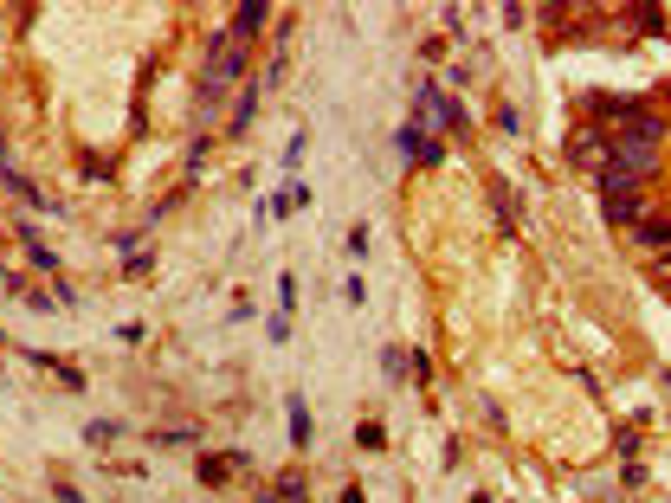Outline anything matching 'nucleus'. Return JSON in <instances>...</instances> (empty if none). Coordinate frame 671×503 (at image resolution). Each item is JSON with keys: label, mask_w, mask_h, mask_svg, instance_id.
<instances>
[{"label": "nucleus", "mask_w": 671, "mask_h": 503, "mask_svg": "<svg viewBox=\"0 0 671 503\" xmlns=\"http://www.w3.org/2000/svg\"><path fill=\"white\" fill-rule=\"evenodd\" d=\"M252 503H278V497H272V491H265V497H252Z\"/></svg>", "instance_id": "31"}, {"label": "nucleus", "mask_w": 671, "mask_h": 503, "mask_svg": "<svg viewBox=\"0 0 671 503\" xmlns=\"http://www.w3.org/2000/svg\"><path fill=\"white\" fill-rule=\"evenodd\" d=\"M368 245H374V233H368V227H348V239H342L348 259H368Z\"/></svg>", "instance_id": "19"}, {"label": "nucleus", "mask_w": 671, "mask_h": 503, "mask_svg": "<svg viewBox=\"0 0 671 503\" xmlns=\"http://www.w3.org/2000/svg\"><path fill=\"white\" fill-rule=\"evenodd\" d=\"M665 394H671V375H665Z\"/></svg>", "instance_id": "33"}, {"label": "nucleus", "mask_w": 671, "mask_h": 503, "mask_svg": "<svg viewBox=\"0 0 671 503\" xmlns=\"http://www.w3.org/2000/svg\"><path fill=\"white\" fill-rule=\"evenodd\" d=\"M613 136H620V143H646V149H659L665 117H659V110H633V117H626L620 129H613Z\"/></svg>", "instance_id": "3"}, {"label": "nucleus", "mask_w": 671, "mask_h": 503, "mask_svg": "<svg viewBox=\"0 0 671 503\" xmlns=\"http://www.w3.org/2000/svg\"><path fill=\"white\" fill-rule=\"evenodd\" d=\"M304 207H310V187L304 181H284L272 201H265V219H290V213H304Z\"/></svg>", "instance_id": "6"}, {"label": "nucleus", "mask_w": 671, "mask_h": 503, "mask_svg": "<svg viewBox=\"0 0 671 503\" xmlns=\"http://www.w3.org/2000/svg\"><path fill=\"white\" fill-rule=\"evenodd\" d=\"M246 465H252V452H239V445H226V452H207V458H200V484L220 491L233 471H246Z\"/></svg>", "instance_id": "2"}, {"label": "nucleus", "mask_w": 671, "mask_h": 503, "mask_svg": "<svg viewBox=\"0 0 671 503\" xmlns=\"http://www.w3.org/2000/svg\"><path fill=\"white\" fill-rule=\"evenodd\" d=\"M20 239H26V265H33V271H59V252H52L33 227H26V219H20Z\"/></svg>", "instance_id": "11"}, {"label": "nucleus", "mask_w": 671, "mask_h": 503, "mask_svg": "<svg viewBox=\"0 0 671 503\" xmlns=\"http://www.w3.org/2000/svg\"><path fill=\"white\" fill-rule=\"evenodd\" d=\"M620 484H626V491H639V484H646V465H639V458H626V471H620Z\"/></svg>", "instance_id": "27"}, {"label": "nucleus", "mask_w": 671, "mask_h": 503, "mask_svg": "<svg viewBox=\"0 0 671 503\" xmlns=\"http://www.w3.org/2000/svg\"><path fill=\"white\" fill-rule=\"evenodd\" d=\"M356 445H362V452H388V426H381V419H362V426H356Z\"/></svg>", "instance_id": "17"}, {"label": "nucleus", "mask_w": 671, "mask_h": 503, "mask_svg": "<svg viewBox=\"0 0 671 503\" xmlns=\"http://www.w3.org/2000/svg\"><path fill=\"white\" fill-rule=\"evenodd\" d=\"M258 26H272V7H265V0L239 7V13L226 20V33H233V45H246V39H258Z\"/></svg>", "instance_id": "4"}, {"label": "nucleus", "mask_w": 671, "mask_h": 503, "mask_svg": "<svg viewBox=\"0 0 671 503\" xmlns=\"http://www.w3.org/2000/svg\"><path fill=\"white\" fill-rule=\"evenodd\" d=\"M342 303H348V310H362V303H368V284H362V277H342Z\"/></svg>", "instance_id": "21"}, {"label": "nucleus", "mask_w": 671, "mask_h": 503, "mask_svg": "<svg viewBox=\"0 0 671 503\" xmlns=\"http://www.w3.org/2000/svg\"><path fill=\"white\" fill-rule=\"evenodd\" d=\"M491 213H497L503 239H517V201H510V181H491Z\"/></svg>", "instance_id": "13"}, {"label": "nucleus", "mask_w": 671, "mask_h": 503, "mask_svg": "<svg viewBox=\"0 0 671 503\" xmlns=\"http://www.w3.org/2000/svg\"><path fill=\"white\" fill-rule=\"evenodd\" d=\"M439 161H446V143H439V136H426V149H420L413 168H439Z\"/></svg>", "instance_id": "22"}, {"label": "nucleus", "mask_w": 671, "mask_h": 503, "mask_svg": "<svg viewBox=\"0 0 671 503\" xmlns=\"http://www.w3.org/2000/svg\"><path fill=\"white\" fill-rule=\"evenodd\" d=\"M265 335H272V342L284 349V342H290V317H272V323H265Z\"/></svg>", "instance_id": "28"}, {"label": "nucleus", "mask_w": 671, "mask_h": 503, "mask_svg": "<svg viewBox=\"0 0 671 503\" xmlns=\"http://www.w3.org/2000/svg\"><path fill=\"white\" fill-rule=\"evenodd\" d=\"M149 445H162V452H194V445H200V426H155Z\"/></svg>", "instance_id": "10"}, {"label": "nucleus", "mask_w": 671, "mask_h": 503, "mask_svg": "<svg viewBox=\"0 0 671 503\" xmlns=\"http://www.w3.org/2000/svg\"><path fill=\"white\" fill-rule=\"evenodd\" d=\"M52 497H59V503H85V497H78V484H65V478L52 484Z\"/></svg>", "instance_id": "29"}, {"label": "nucleus", "mask_w": 671, "mask_h": 503, "mask_svg": "<svg viewBox=\"0 0 671 503\" xmlns=\"http://www.w3.org/2000/svg\"><path fill=\"white\" fill-rule=\"evenodd\" d=\"M633 20H639V26H646V33H665V7H639Z\"/></svg>", "instance_id": "23"}, {"label": "nucleus", "mask_w": 671, "mask_h": 503, "mask_svg": "<svg viewBox=\"0 0 671 503\" xmlns=\"http://www.w3.org/2000/svg\"><path fill=\"white\" fill-rule=\"evenodd\" d=\"M420 149H426V129H420V123H400V129H394V155H400V161H420Z\"/></svg>", "instance_id": "15"}, {"label": "nucleus", "mask_w": 671, "mask_h": 503, "mask_svg": "<svg viewBox=\"0 0 671 503\" xmlns=\"http://www.w3.org/2000/svg\"><path fill=\"white\" fill-rule=\"evenodd\" d=\"M304 149H310V136H290V143H284V168H298V161H304Z\"/></svg>", "instance_id": "25"}, {"label": "nucleus", "mask_w": 671, "mask_h": 503, "mask_svg": "<svg viewBox=\"0 0 671 503\" xmlns=\"http://www.w3.org/2000/svg\"><path fill=\"white\" fill-rule=\"evenodd\" d=\"M26 361L33 368H45V375H59L71 394H85V368H71V361H59V355H45V349H26Z\"/></svg>", "instance_id": "8"}, {"label": "nucleus", "mask_w": 671, "mask_h": 503, "mask_svg": "<svg viewBox=\"0 0 671 503\" xmlns=\"http://www.w3.org/2000/svg\"><path fill=\"white\" fill-rule=\"evenodd\" d=\"M284 419H290V452H310L316 426H310V407H304V394H284Z\"/></svg>", "instance_id": "5"}, {"label": "nucleus", "mask_w": 671, "mask_h": 503, "mask_svg": "<svg viewBox=\"0 0 671 503\" xmlns=\"http://www.w3.org/2000/svg\"><path fill=\"white\" fill-rule=\"evenodd\" d=\"M290 310H298V277L284 271V277H278V317H290Z\"/></svg>", "instance_id": "20"}, {"label": "nucleus", "mask_w": 671, "mask_h": 503, "mask_svg": "<svg viewBox=\"0 0 671 503\" xmlns=\"http://www.w3.org/2000/svg\"><path fill=\"white\" fill-rule=\"evenodd\" d=\"M633 239L646 245V252H671V219H665V213H646V219L633 227Z\"/></svg>", "instance_id": "9"}, {"label": "nucleus", "mask_w": 671, "mask_h": 503, "mask_svg": "<svg viewBox=\"0 0 671 503\" xmlns=\"http://www.w3.org/2000/svg\"><path fill=\"white\" fill-rule=\"evenodd\" d=\"M381 375H388V381L407 375V349H400V342H381Z\"/></svg>", "instance_id": "18"}, {"label": "nucleus", "mask_w": 671, "mask_h": 503, "mask_svg": "<svg viewBox=\"0 0 671 503\" xmlns=\"http://www.w3.org/2000/svg\"><path fill=\"white\" fill-rule=\"evenodd\" d=\"M601 187V213L613 219V227H639L646 219V181H633V175H613V168H601L594 175Z\"/></svg>", "instance_id": "1"}, {"label": "nucleus", "mask_w": 671, "mask_h": 503, "mask_svg": "<svg viewBox=\"0 0 671 503\" xmlns=\"http://www.w3.org/2000/svg\"><path fill=\"white\" fill-rule=\"evenodd\" d=\"M569 161H575V168H594V175H601V168H607V136H587V129H575Z\"/></svg>", "instance_id": "7"}, {"label": "nucleus", "mask_w": 671, "mask_h": 503, "mask_svg": "<svg viewBox=\"0 0 671 503\" xmlns=\"http://www.w3.org/2000/svg\"><path fill=\"white\" fill-rule=\"evenodd\" d=\"M336 503H368V491H362V484H342V497H336Z\"/></svg>", "instance_id": "30"}, {"label": "nucleus", "mask_w": 671, "mask_h": 503, "mask_svg": "<svg viewBox=\"0 0 671 503\" xmlns=\"http://www.w3.org/2000/svg\"><path fill=\"white\" fill-rule=\"evenodd\" d=\"M129 426H123V419H91V426H85V445H117Z\"/></svg>", "instance_id": "16"}, {"label": "nucleus", "mask_w": 671, "mask_h": 503, "mask_svg": "<svg viewBox=\"0 0 671 503\" xmlns=\"http://www.w3.org/2000/svg\"><path fill=\"white\" fill-rule=\"evenodd\" d=\"M207 143H213V136H194V143H187V175H194V168L207 161Z\"/></svg>", "instance_id": "24"}, {"label": "nucleus", "mask_w": 671, "mask_h": 503, "mask_svg": "<svg viewBox=\"0 0 671 503\" xmlns=\"http://www.w3.org/2000/svg\"><path fill=\"white\" fill-rule=\"evenodd\" d=\"M258 84H246V91H239V103H233V123H226V136H246L252 129V117H258Z\"/></svg>", "instance_id": "12"}, {"label": "nucleus", "mask_w": 671, "mask_h": 503, "mask_svg": "<svg viewBox=\"0 0 671 503\" xmlns=\"http://www.w3.org/2000/svg\"><path fill=\"white\" fill-rule=\"evenodd\" d=\"M258 310H252V297H233V310H226V323H252Z\"/></svg>", "instance_id": "26"}, {"label": "nucleus", "mask_w": 671, "mask_h": 503, "mask_svg": "<svg viewBox=\"0 0 671 503\" xmlns=\"http://www.w3.org/2000/svg\"><path fill=\"white\" fill-rule=\"evenodd\" d=\"M272 497H278V503H310V478H304V471H278Z\"/></svg>", "instance_id": "14"}, {"label": "nucleus", "mask_w": 671, "mask_h": 503, "mask_svg": "<svg viewBox=\"0 0 671 503\" xmlns=\"http://www.w3.org/2000/svg\"><path fill=\"white\" fill-rule=\"evenodd\" d=\"M471 503H491V497H471Z\"/></svg>", "instance_id": "32"}]
</instances>
